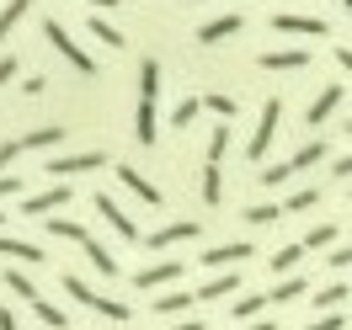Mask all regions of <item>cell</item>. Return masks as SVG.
Segmentation results:
<instances>
[{"label":"cell","mask_w":352,"mask_h":330,"mask_svg":"<svg viewBox=\"0 0 352 330\" xmlns=\"http://www.w3.org/2000/svg\"><path fill=\"white\" fill-rule=\"evenodd\" d=\"M65 293H69V298H80L86 309H96V314H107V320H118V325L129 320V304H118V298H107V293H91V287L80 283L75 272H65Z\"/></svg>","instance_id":"6da1fadb"},{"label":"cell","mask_w":352,"mask_h":330,"mask_svg":"<svg viewBox=\"0 0 352 330\" xmlns=\"http://www.w3.org/2000/svg\"><path fill=\"white\" fill-rule=\"evenodd\" d=\"M102 165H107V154H102V150H80V154H54L43 171L65 181V176H80V171H102Z\"/></svg>","instance_id":"7a4b0ae2"},{"label":"cell","mask_w":352,"mask_h":330,"mask_svg":"<svg viewBox=\"0 0 352 330\" xmlns=\"http://www.w3.org/2000/svg\"><path fill=\"white\" fill-rule=\"evenodd\" d=\"M278 123H283V102H278V96H267V107H262V123H256L251 144H245V154H251V160H262V154H267V144H272Z\"/></svg>","instance_id":"3957f363"},{"label":"cell","mask_w":352,"mask_h":330,"mask_svg":"<svg viewBox=\"0 0 352 330\" xmlns=\"http://www.w3.org/2000/svg\"><path fill=\"white\" fill-rule=\"evenodd\" d=\"M43 38H48V43H54V48H59V54H65L69 64L80 69V75H96V64H91V54H86V48H80V43H69L65 22H43Z\"/></svg>","instance_id":"277c9868"},{"label":"cell","mask_w":352,"mask_h":330,"mask_svg":"<svg viewBox=\"0 0 352 330\" xmlns=\"http://www.w3.org/2000/svg\"><path fill=\"white\" fill-rule=\"evenodd\" d=\"M69 198H75V192H69L65 181H54L48 192H38V198H27V202H22V213H32V219H48V213H54V208H65Z\"/></svg>","instance_id":"5b68a950"},{"label":"cell","mask_w":352,"mask_h":330,"mask_svg":"<svg viewBox=\"0 0 352 330\" xmlns=\"http://www.w3.org/2000/svg\"><path fill=\"white\" fill-rule=\"evenodd\" d=\"M176 240H198V224H192V219H176V224H166V229H155L144 245H150V250H171Z\"/></svg>","instance_id":"8992f818"},{"label":"cell","mask_w":352,"mask_h":330,"mask_svg":"<svg viewBox=\"0 0 352 330\" xmlns=\"http://www.w3.org/2000/svg\"><path fill=\"white\" fill-rule=\"evenodd\" d=\"M272 32H299V38H320L326 22H315V16H299V11H278L272 16Z\"/></svg>","instance_id":"52a82bcc"},{"label":"cell","mask_w":352,"mask_h":330,"mask_svg":"<svg viewBox=\"0 0 352 330\" xmlns=\"http://www.w3.org/2000/svg\"><path fill=\"white\" fill-rule=\"evenodd\" d=\"M118 181L129 187L133 198H144V202H150V208H160V202H166V192H160L155 181H144V176H139V171H133V165H118Z\"/></svg>","instance_id":"ba28073f"},{"label":"cell","mask_w":352,"mask_h":330,"mask_svg":"<svg viewBox=\"0 0 352 330\" xmlns=\"http://www.w3.org/2000/svg\"><path fill=\"white\" fill-rule=\"evenodd\" d=\"M96 213H102V219H107L112 229L123 235V240H139V229H133V219H129V213H123V208H118V202L107 198V192H96Z\"/></svg>","instance_id":"9c48e42d"},{"label":"cell","mask_w":352,"mask_h":330,"mask_svg":"<svg viewBox=\"0 0 352 330\" xmlns=\"http://www.w3.org/2000/svg\"><path fill=\"white\" fill-rule=\"evenodd\" d=\"M182 277V261H155V266H144V272H133V287H166V283H176Z\"/></svg>","instance_id":"30bf717a"},{"label":"cell","mask_w":352,"mask_h":330,"mask_svg":"<svg viewBox=\"0 0 352 330\" xmlns=\"http://www.w3.org/2000/svg\"><path fill=\"white\" fill-rule=\"evenodd\" d=\"M336 107H342V86H326V91H320V96H315V102H309L305 123H309V128H320V123H326V117H331V112H336Z\"/></svg>","instance_id":"8fae6325"},{"label":"cell","mask_w":352,"mask_h":330,"mask_svg":"<svg viewBox=\"0 0 352 330\" xmlns=\"http://www.w3.org/2000/svg\"><path fill=\"white\" fill-rule=\"evenodd\" d=\"M251 256V240H230V245H214V250H203V266H235Z\"/></svg>","instance_id":"7c38bea8"},{"label":"cell","mask_w":352,"mask_h":330,"mask_svg":"<svg viewBox=\"0 0 352 330\" xmlns=\"http://www.w3.org/2000/svg\"><path fill=\"white\" fill-rule=\"evenodd\" d=\"M0 256H11V261H27V266H38V261H43V245H32V240H11V235H0Z\"/></svg>","instance_id":"4fadbf2b"},{"label":"cell","mask_w":352,"mask_h":330,"mask_svg":"<svg viewBox=\"0 0 352 330\" xmlns=\"http://www.w3.org/2000/svg\"><path fill=\"white\" fill-rule=\"evenodd\" d=\"M262 64H267V69H305L309 54H305V48H267Z\"/></svg>","instance_id":"5bb4252c"},{"label":"cell","mask_w":352,"mask_h":330,"mask_svg":"<svg viewBox=\"0 0 352 330\" xmlns=\"http://www.w3.org/2000/svg\"><path fill=\"white\" fill-rule=\"evenodd\" d=\"M241 16H219V22H208V27H198V43H219V38H230V32H241Z\"/></svg>","instance_id":"9a60e30c"},{"label":"cell","mask_w":352,"mask_h":330,"mask_svg":"<svg viewBox=\"0 0 352 330\" xmlns=\"http://www.w3.org/2000/svg\"><path fill=\"white\" fill-rule=\"evenodd\" d=\"M133 139L139 144H155V102L139 96V117H133Z\"/></svg>","instance_id":"2e32d148"},{"label":"cell","mask_w":352,"mask_h":330,"mask_svg":"<svg viewBox=\"0 0 352 330\" xmlns=\"http://www.w3.org/2000/svg\"><path fill=\"white\" fill-rule=\"evenodd\" d=\"M80 250H86V256H91V266H96L102 277H118V261H112V250H107V245H102V240H86V245H80Z\"/></svg>","instance_id":"e0dca14e"},{"label":"cell","mask_w":352,"mask_h":330,"mask_svg":"<svg viewBox=\"0 0 352 330\" xmlns=\"http://www.w3.org/2000/svg\"><path fill=\"white\" fill-rule=\"evenodd\" d=\"M320 160H326V144H320V139H309L299 154H288V171H309V165H320Z\"/></svg>","instance_id":"ac0fdd59"},{"label":"cell","mask_w":352,"mask_h":330,"mask_svg":"<svg viewBox=\"0 0 352 330\" xmlns=\"http://www.w3.org/2000/svg\"><path fill=\"white\" fill-rule=\"evenodd\" d=\"M305 293H309L305 277H288V283H278L272 293H267V304H294V298H305Z\"/></svg>","instance_id":"d6986e66"},{"label":"cell","mask_w":352,"mask_h":330,"mask_svg":"<svg viewBox=\"0 0 352 330\" xmlns=\"http://www.w3.org/2000/svg\"><path fill=\"white\" fill-rule=\"evenodd\" d=\"M59 139H65V128H54V123H48V128H32V133H22L16 144H22V150H48V144H59Z\"/></svg>","instance_id":"ffe728a7"},{"label":"cell","mask_w":352,"mask_h":330,"mask_svg":"<svg viewBox=\"0 0 352 330\" xmlns=\"http://www.w3.org/2000/svg\"><path fill=\"white\" fill-rule=\"evenodd\" d=\"M48 235L75 240V245H86V240H91V229H86V224H75V219H48Z\"/></svg>","instance_id":"44dd1931"},{"label":"cell","mask_w":352,"mask_h":330,"mask_svg":"<svg viewBox=\"0 0 352 330\" xmlns=\"http://www.w3.org/2000/svg\"><path fill=\"white\" fill-rule=\"evenodd\" d=\"M347 298V283H326V287H315V309L320 314H336V304Z\"/></svg>","instance_id":"7402d4cb"},{"label":"cell","mask_w":352,"mask_h":330,"mask_svg":"<svg viewBox=\"0 0 352 330\" xmlns=\"http://www.w3.org/2000/svg\"><path fill=\"white\" fill-rule=\"evenodd\" d=\"M235 287H241V277H235V272H224V277H214V283L198 287V298H230Z\"/></svg>","instance_id":"603a6c76"},{"label":"cell","mask_w":352,"mask_h":330,"mask_svg":"<svg viewBox=\"0 0 352 330\" xmlns=\"http://www.w3.org/2000/svg\"><path fill=\"white\" fill-rule=\"evenodd\" d=\"M27 11H32V0H6V11H0V43H6V32L22 22Z\"/></svg>","instance_id":"cb8c5ba5"},{"label":"cell","mask_w":352,"mask_h":330,"mask_svg":"<svg viewBox=\"0 0 352 330\" xmlns=\"http://www.w3.org/2000/svg\"><path fill=\"white\" fill-rule=\"evenodd\" d=\"M6 287H11V293H16V298H27V304H38V298H43V293H38V287L27 283V272H6Z\"/></svg>","instance_id":"d4e9b609"},{"label":"cell","mask_w":352,"mask_h":330,"mask_svg":"<svg viewBox=\"0 0 352 330\" xmlns=\"http://www.w3.org/2000/svg\"><path fill=\"white\" fill-rule=\"evenodd\" d=\"M299 256H305V240H299V245H283V250L272 256V272H278V277H283V272H294V266H299Z\"/></svg>","instance_id":"484cf974"},{"label":"cell","mask_w":352,"mask_h":330,"mask_svg":"<svg viewBox=\"0 0 352 330\" xmlns=\"http://www.w3.org/2000/svg\"><path fill=\"white\" fill-rule=\"evenodd\" d=\"M91 38H96V43H107V48H123V32H118L112 22H102V16H91Z\"/></svg>","instance_id":"4316f807"},{"label":"cell","mask_w":352,"mask_h":330,"mask_svg":"<svg viewBox=\"0 0 352 330\" xmlns=\"http://www.w3.org/2000/svg\"><path fill=\"white\" fill-rule=\"evenodd\" d=\"M267 309V293H245V298H235V320H256Z\"/></svg>","instance_id":"83f0119b"},{"label":"cell","mask_w":352,"mask_h":330,"mask_svg":"<svg viewBox=\"0 0 352 330\" xmlns=\"http://www.w3.org/2000/svg\"><path fill=\"white\" fill-rule=\"evenodd\" d=\"M32 314H38L48 330H65V325H69V320H65V309H54L48 298H38V304H32Z\"/></svg>","instance_id":"f1b7e54d"},{"label":"cell","mask_w":352,"mask_h":330,"mask_svg":"<svg viewBox=\"0 0 352 330\" xmlns=\"http://www.w3.org/2000/svg\"><path fill=\"white\" fill-rule=\"evenodd\" d=\"M203 107L214 112V117H224V123H230V117H235V102H230V96H224V91H208V96H203Z\"/></svg>","instance_id":"f546056e"},{"label":"cell","mask_w":352,"mask_h":330,"mask_svg":"<svg viewBox=\"0 0 352 330\" xmlns=\"http://www.w3.org/2000/svg\"><path fill=\"white\" fill-rule=\"evenodd\" d=\"M192 298H198V293H160V298H155V309H160V314H182Z\"/></svg>","instance_id":"4dcf8cb0"},{"label":"cell","mask_w":352,"mask_h":330,"mask_svg":"<svg viewBox=\"0 0 352 330\" xmlns=\"http://www.w3.org/2000/svg\"><path fill=\"white\" fill-rule=\"evenodd\" d=\"M331 240H336V224H315V229L305 235V250H326Z\"/></svg>","instance_id":"1f68e13d"},{"label":"cell","mask_w":352,"mask_h":330,"mask_svg":"<svg viewBox=\"0 0 352 330\" xmlns=\"http://www.w3.org/2000/svg\"><path fill=\"white\" fill-rule=\"evenodd\" d=\"M224 181H219V165H203V202H219Z\"/></svg>","instance_id":"d6a6232c"},{"label":"cell","mask_w":352,"mask_h":330,"mask_svg":"<svg viewBox=\"0 0 352 330\" xmlns=\"http://www.w3.org/2000/svg\"><path fill=\"white\" fill-rule=\"evenodd\" d=\"M315 202H320V192H315V187H305V192H294V198L283 202V213H305V208H315Z\"/></svg>","instance_id":"836d02e7"},{"label":"cell","mask_w":352,"mask_h":330,"mask_svg":"<svg viewBox=\"0 0 352 330\" xmlns=\"http://www.w3.org/2000/svg\"><path fill=\"white\" fill-rule=\"evenodd\" d=\"M224 150H230V128H214V133H208V165H219Z\"/></svg>","instance_id":"e575fe53"},{"label":"cell","mask_w":352,"mask_h":330,"mask_svg":"<svg viewBox=\"0 0 352 330\" xmlns=\"http://www.w3.org/2000/svg\"><path fill=\"white\" fill-rule=\"evenodd\" d=\"M198 112H203V96H187V102L176 107V128H187V123H192Z\"/></svg>","instance_id":"d590c367"},{"label":"cell","mask_w":352,"mask_h":330,"mask_svg":"<svg viewBox=\"0 0 352 330\" xmlns=\"http://www.w3.org/2000/svg\"><path fill=\"white\" fill-rule=\"evenodd\" d=\"M278 213H283L278 202H256V208H245V219H251V224H272Z\"/></svg>","instance_id":"8d00e7d4"},{"label":"cell","mask_w":352,"mask_h":330,"mask_svg":"<svg viewBox=\"0 0 352 330\" xmlns=\"http://www.w3.org/2000/svg\"><path fill=\"white\" fill-rule=\"evenodd\" d=\"M288 176H294V171H288V160H278V165H267V171H262V187H283Z\"/></svg>","instance_id":"74e56055"},{"label":"cell","mask_w":352,"mask_h":330,"mask_svg":"<svg viewBox=\"0 0 352 330\" xmlns=\"http://www.w3.org/2000/svg\"><path fill=\"white\" fill-rule=\"evenodd\" d=\"M16 154H22V144H16V139H6V144H0V176H6V165H11Z\"/></svg>","instance_id":"f35d334b"},{"label":"cell","mask_w":352,"mask_h":330,"mask_svg":"<svg viewBox=\"0 0 352 330\" xmlns=\"http://www.w3.org/2000/svg\"><path fill=\"white\" fill-rule=\"evenodd\" d=\"M305 330H342V314H320L315 325H305Z\"/></svg>","instance_id":"ab89813d"},{"label":"cell","mask_w":352,"mask_h":330,"mask_svg":"<svg viewBox=\"0 0 352 330\" xmlns=\"http://www.w3.org/2000/svg\"><path fill=\"white\" fill-rule=\"evenodd\" d=\"M326 261H331V266H352V245H342V250H331Z\"/></svg>","instance_id":"60d3db41"},{"label":"cell","mask_w":352,"mask_h":330,"mask_svg":"<svg viewBox=\"0 0 352 330\" xmlns=\"http://www.w3.org/2000/svg\"><path fill=\"white\" fill-rule=\"evenodd\" d=\"M331 54H336V64H342V69H347V75H352V48H347V43H336V48H331Z\"/></svg>","instance_id":"b9f144b4"},{"label":"cell","mask_w":352,"mask_h":330,"mask_svg":"<svg viewBox=\"0 0 352 330\" xmlns=\"http://www.w3.org/2000/svg\"><path fill=\"white\" fill-rule=\"evenodd\" d=\"M16 192H22V181H16V176H0V198H16Z\"/></svg>","instance_id":"7bdbcfd3"},{"label":"cell","mask_w":352,"mask_h":330,"mask_svg":"<svg viewBox=\"0 0 352 330\" xmlns=\"http://www.w3.org/2000/svg\"><path fill=\"white\" fill-rule=\"evenodd\" d=\"M11 75H16V59H11V54H6V59H0V86H6V80H11Z\"/></svg>","instance_id":"ee69618b"},{"label":"cell","mask_w":352,"mask_h":330,"mask_svg":"<svg viewBox=\"0 0 352 330\" xmlns=\"http://www.w3.org/2000/svg\"><path fill=\"white\" fill-rule=\"evenodd\" d=\"M0 330H16V314H11V309H0Z\"/></svg>","instance_id":"f6af8a7d"},{"label":"cell","mask_w":352,"mask_h":330,"mask_svg":"<svg viewBox=\"0 0 352 330\" xmlns=\"http://www.w3.org/2000/svg\"><path fill=\"white\" fill-rule=\"evenodd\" d=\"M336 176H352V154H342V160H336Z\"/></svg>","instance_id":"bcb514c9"},{"label":"cell","mask_w":352,"mask_h":330,"mask_svg":"<svg viewBox=\"0 0 352 330\" xmlns=\"http://www.w3.org/2000/svg\"><path fill=\"white\" fill-rule=\"evenodd\" d=\"M171 330H203V320H182V325H171Z\"/></svg>","instance_id":"7dc6e473"},{"label":"cell","mask_w":352,"mask_h":330,"mask_svg":"<svg viewBox=\"0 0 352 330\" xmlns=\"http://www.w3.org/2000/svg\"><path fill=\"white\" fill-rule=\"evenodd\" d=\"M241 330H272V325H267V320H251V325H241Z\"/></svg>","instance_id":"c3c4849f"},{"label":"cell","mask_w":352,"mask_h":330,"mask_svg":"<svg viewBox=\"0 0 352 330\" xmlns=\"http://www.w3.org/2000/svg\"><path fill=\"white\" fill-rule=\"evenodd\" d=\"M91 5H118V0H91Z\"/></svg>","instance_id":"681fc988"},{"label":"cell","mask_w":352,"mask_h":330,"mask_svg":"<svg viewBox=\"0 0 352 330\" xmlns=\"http://www.w3.org/2000/svg\"><path fill=\"white\" fill-rule=\"evenodd\" d=\"M342 5H347V16H352V0H342Z\"/></svg>","instance_id":"f907efd6"},{"label":"cell","mask_w":352,"mask_h":330,"mask_svg":"<svg viewBox=\"0 0 352 330\" xmlns=\"http://www.w3.org/2000/svg\"><path fill=\"white\" fill-rule=\"evenodd\" d=\"M347 133H352V117H347Z\"/></svg>","instance_id":"816d5d0a"},{"label":"cell","mask_w":352,"mask_h":330,"mask_svg":"<svg viewBox=\"0 0 352 330\" xmlns=\"http://www.w3.org/2000/svg\"><path fill=\"white\" fill-rule=\"evenodd\" d=\"M0 224H6V213H0Z\"/></svg>","instance_id":"f5cc1de1"}]
</instances>
